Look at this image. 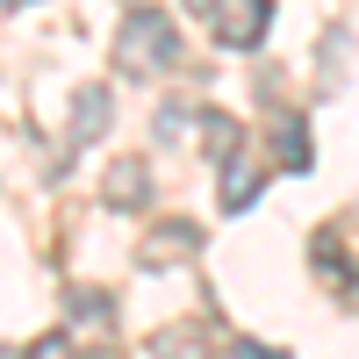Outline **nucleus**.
<instances>
[{"instance_id":"obj_1","label":"nucleus","mask_w":359,"mask_h":359,"mask_svg":"<svg viewBox=\"0 0 359 359\" xmlns=\"http://www.w3.org/2000/svg\"><path fill=\"white\" fill-rule=\"evenodd\" d=\"M180 57V29H172V15L165 8H130L123 15V29H115V72H165Z\"/></svg>"},{"instance_id":"obj_2","label":"nucleus","mask_w":359,"mask_h":359,"mask_svg":"<svg viewBox=\"0 0 359 359\" xmlns=\"http://www.w3.org/2000/svg\"><path fill=\"white\" fill-rule=\"evenodd\" d=\"M266 29H273V0H230L216 15V43L223 50H259Z\"/></svg>"},{"instance_id":"obj_3","label":"nucleus","mask_w":359,"mask_h":359,"mask_svg":"<svg viewBox=\"0 0 359 359\" xmlns=\"http://www.w3.org/2000/svg\"><path fill=\"white\" fill-rule=\"evenodd\" d=\"M108 115H115L108 86H79V94H72V151H86V144L108 137Z\"/></svg>"},{"instance_id":"obj_4","label":"nucleus","mask_w":359,"mask_h":359,"mask_svg":"<svg viewBox=\"0 0 359 359\" xmlns=\"http://www.w3.org/2000/svg\"><path fill=\"white\" fill-rule=\"evenodd\" d=\"M201 252V223H151V237H144V266L151 273H165V259H194Z\"/></svg>"},{"instance_id":"obj_5","label":"nucleus","mask_w":359,"mask_h":359,"mask_svg":"<svg viewBox=\"0 0 359 359\" xmlns=\"http://www.w3.org/2000/svg\"><path fill=\"white\" fill-rule=\"evenodd\" d=\"M101 194H108L115 208H144V201H151V172H144V158L123 151V158L108 165V187H101Z\"/></svg>"},{"instance_id":"obj_6","label":"nucleus","mask_w":359,"mask_h":359,"mask_svg":"<svg viewBox=\"0 0 359 359\" xmlns=\"http://www.w3.org/2000/svg\"><path fill=\"white\" fill-rule=\"evenodd\" d=\"M201 144H208V158H216V165H237V158H245V123L223 115V108H208V115H201Z\"/></svg>"},{"instance_id":"obj_7","label":"nucleus","mask_w":359,"mask_h":359,"mask_svg":"<svg viewBox=\"0 0 359 359\" xmlns=\"http://www.w3.org/2000/svg\"><path fill=\"white\" fill-rule=\"evenodd\" d=\"M151 359H208V338L194 331V323H172V331L151 338Z\"/></svg>"},{"instance_id":"obj_8","label":"nucleus","mask_w":359,"mask_h":359,"mask_svg":"<svg viewBox=\"0 0 359 359\" xmlns=\"http://www.w3.org/2000/svg\"><path fill=\"white\" fill-rule=\"evenodd\" d=\"M273 144H280V165L287 172H309V123H302V115H287V123L273 130Z\"/></svg>"},{"instance_id":"obj_9","label":"nucleus","mask_w":359,"mask_h":359,"mask_svg":"<svg viewBox=\"0 0 359 359\" xmlns=\"http://www.w3.org/2000/svg\"><path fill=\"white\" fill-rule=\"evenodd\" d=\"M72 316L86 323V331H108V323H115V294H101V287H72Z\"/></svg>"},{"instance_id":"obj_10","label":"nucleus","mask_w":359,"mask_h":359,"mask_svg":"<svg viewBox=\"0 0 359 359\" xmlns=\"http://www.w3.org/2000/svg\"><path fill=\"white\" fill-rule=\"evenodd\" d=\"M252 201H259V172H252L245 158H237V165H223V208L237 216V208H252Z\"/></svg>"},{"instance_id":"obj_11","label":"nucleus","mask_w":359,"mask_h":359,"mask_svg":"<svg viewBox=\"0 0 359 359\" xmlns=\"http://www.w3.org/2000/svg\"><path fill=\"white\" fill-rule=\"evenodd\" d=\"M187 130V108H158V137H180Z\"/></svg>"},{"instance_id":"obj_12","label":"nucleus","mask_w":359,"mask_h":359,"mask_svg":"<svg viewBox=\"0 0 359 359\" xmlns=\"http://www.w3.org/2000/svg\"><path fill=\"white\" fill-rule=\"evenodd\" d=\"M187 8H194V15H223V0H187Z\"/></svg>"},{"instance_id":"obj_13","label":"nucleus","mask_w":359,"mask_h":359,"mask_svg":"<svg viewBox=\"0 0 359 359\" xmlns=\"http://www.w3.org/2000/svg\"><path fill=\"white\" fill-rule=\"evenodd\" d=\"M0 359H36V352H22V345H0Z\"/></svg>"},{"instance_id":"obj_14","label":"nucleus","mask_w":359,"mask_h":359,"mask_svg":"<svg viewBox=\"0 0 359 359\" xmlns=\"http://www.w3.org/2000/svg\"><path fill=\"white\" fill-rule=\"evenodd\" d=\"M0 8H29V0H0Z\"/></svg>"},{"instance_id":"obj_15","label":"nucleus","mask_w":359,"mask_h":359,"mask_svg":"<svg viewBox=\"0 0 359 359\" xmlns=\"http://www.w3.org/2000/svg\"><path fill=\"white\" fill-rule=\"evenodd\" d=\"M86 359H115V352H86Z\"/></svg>"}]
</instances>
